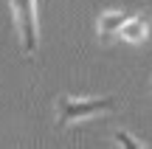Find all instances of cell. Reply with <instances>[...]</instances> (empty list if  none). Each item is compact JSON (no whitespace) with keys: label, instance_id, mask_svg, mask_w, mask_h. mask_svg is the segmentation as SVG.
Returning a JSON list of instances; mask_svg holds the SVG:
<instances>
[{"label":"cell","instance_id":"6da1fadb","mask_svg":"<svg viewBox=\"0 0 152 149\" xmlns=\"http://www.w3.org/2000/svg\"><path fill=\"white\" fill-rule=\"evenodd\" d=\"M113 107H115V99H107V96H59L54 101V118H56V127L65 129L71 124L104 116Z\"/></svg>","mask_w":152,"mask_h":149},{"label":"cell","instance_id":"7a4b0ae2","mask_svg":"<svg viewBox=\"0 0 152 149\" xmlns=\"http://www.w3.org/2000/svg\"><path fill=\"white\" fill-rule=\"evenodd\" d=\"M11 14H14V28L20 48L28 56L37 54L39 48V17H37V0H9Z\"/></svg>","mask_w":152,"mask_h":149},{"label":"cell","instance_id":"3957f363","mask_svg":"<svg viewBox=\"0 0 152 149\" xmlns=\"http://www.w3.org/2000/svg\"><path fill=\"white\" fill-rule=\"evenodd\" d=\"M124 20H127V11H102L99 20H96L99 42L107 45V42H113V39H118V31H121V25H124Z\"/></svg>","mask_w":152,"mask_h":149},{"label":"cell","instance_id":"277c9868","mask_svg":"<svg viewBox=\"0 0 152 149\" xmlns=\"http://www.w3.org/2000/svg\"><path fill=\"white\" fill-rule=\"evenodd\" d=\"M147 37H149V20L144 14H127L124 25H121V31H118V39L138 45V42H144Z\"/></svg>","mask_w":152,"mask_h":149},{"label":"cell","instance_id":"5b68a950","mask_svg":"<svg viewBox=\"0 0 152 149\" xmlns=\"http://www.w3.org/2000/svg\"><path fill=\"white\" fill-rule=\"evenodd\" d=\"M110 141H113L115 146H127V149H147V141L135 138V135H130V132H115Z\"/></svg>","mask_w":152,"mask_h":149}]
</instances>
